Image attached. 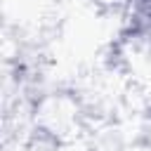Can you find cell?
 <instances>
[{
    "label": "cell",
    "mask_w": 151,
    "mask_h": 151,
    "mask_svg": "<svg viewBox=\"0 0 151 151\" xmlns=\"http://www.w3.org/2000/svg\"><path fill=\"white\" fill-rule=\"evenodd\" d=\"M92 2L99 7H106V9H118V7H127L132 0H92Z\"/></svg>",
    "instance_id": "obj_1"
}]
</instances>
